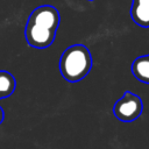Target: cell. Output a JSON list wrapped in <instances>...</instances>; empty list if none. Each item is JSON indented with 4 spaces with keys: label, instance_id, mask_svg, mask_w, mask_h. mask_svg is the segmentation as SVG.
I'll return each instance as SVG.
<instances>
[{
    "label": "cell",
    "instance_id": "4",
    "mask_svg": "<svg viewBox=\"0 0 149 149\" xmlns=\"http://www.w3.org/2000/svg\"><path fill=\"white\" fill-rule=\"evenodd\" d=\"M130 16L137 26L149 28V0H132Z\"/></svg>",
    "mask_w": 149,
    "mask_h": 149
},
{
    "label": "cell",
    "instance_id": "5",
    "mask_svg": "<svg viewBox=\"0 0 149 149\" xmlns=\"http://www.w3.org/2000/svg\"><path fill=\"white\" fill-rule=\"evenodd\" d=\"M132 73L141 83L149 84V55L139 56L133 61Z\"/></svg>",
    "mask_w": 149,
    "mask_h": 149
},
{
    "label": "cell",
    "instance_id": "7",
    "mask_svg": "<svg viewBox=\"0 0 149 149\" xmlns=\"http://www.w3.org/2000/svg\"><path fill=\"white\" fill-rule=\"evenodd\" d=\"M3 118H5V113H3L2 107L0 106V125H1V123H2V121H3Z\"/></svg>",
    "mask_w": 149,
    "mask_h": 149
},
{
    "label": "cell",
    "instance_id": "8",
    "mask_svg": "<svg viewBox=\"0 0 149 149\" xmlns=\"http://www.w3.org/2000/svg\"><path fill=\"white\" fill-rule=\"evenodd\" d=\"M90 1H92V0H90Z\"/></svg>",
    "mask_w": 149,
    "mask_h": 149
},
{
    "label": "cell",
    "instance_id": "6",
    "mask_svg": "<svg viewBox=\"0 0 149 149\" xmlns=\"http://www.w3.org/2000/svg\"><path fill=\"white\" fill-rule=\"evenodd\" d=\"M16 87L14 76L5 70H0V99L10 97Z\"/></svg>",
    "mask_w": 149,
    "mask_h": 149
},
{
    "label": "cell",
    "instance_id": "1",
    "mask_svg": "<svg viewBox=\"0 0 149 149\" xmlns=\"http://www.w3.org/2000/svg\"><path fill=\"white\" fill-rule=\"evenodd\" d=\"M61 21L59 12L51 5H42L35 8L27 21L24 36L28 44L36 49L50 47L56 37Z\"/></svg>",
    "mask_w": 149,
    "mask_h": 149
},
{
    "label": "cell",
    "instance_id": "3",
    "mask_svg": "<svg viewBox=\"0 0 149 149\" xmlns=\"http://www.w3.org/2000/svg\"><path fill=\"white\" fill-rule=\"evenodd\" d=\"M142 111L143 102L141 98L130 91H126L113 106V114L122 122L135 121L142 114Z\"/></svg>",
    "mask_w": 149,
    "mask_h": 149
},
{
    "label": "cell",
    "instance_id": "2",
    "mask_svg": "<svg viewBox=\"0 0 149 149\" xmlns=\"http://www.w3.org/2000/svg\"><path fill=\"white\" fill-rule=\"evenodd\" d=\"M92 69V56L84 44H73L66 48L59 58L62 77L71 83L84 79Z\"/></svg>",
    "mask_w": 149,
    "mask_h": 149
}]
</instances>
